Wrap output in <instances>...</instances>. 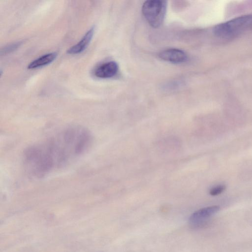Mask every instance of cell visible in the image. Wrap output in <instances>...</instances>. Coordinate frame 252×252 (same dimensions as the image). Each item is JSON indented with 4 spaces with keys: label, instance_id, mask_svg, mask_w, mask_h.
<instances>
[{
    "label": "cell",
    "instance_id": "1",
    "mask_svg": "<svg viewBox=\"0 0 252 252\" xmlns=\"http://www.w3.org/2000/svg\"><path fill=\"white\" fill-rule=\"evenodd\" d=\"M92 140V135L87 128L79 126L67 127L26 150L24 163L27 171L33 177H44L84 154Z\"/></svg>",
    "mask_w": 252,
    "mask_h": 252
},
{
    "label": "cell",
    "instance_id": "2",
    "mask_svg": "<svg viewBox=\"0 0 252 252\" xmlns=\"http://www.w3.org/2000/svg\"><path fill=\"white\" fill-rule=\"evenodd\" d=\"M252 27V14H248L216 26L214 33L220 38L229 39L237 37Z\"/></svg>",
    "mask_w": 252,
    "mask_h": 252
},
{
    "label": "cell",
    "instance_id": "3",
    "mask_svg": "<svg viewBox=\"0 0 252 252\" xmlns=\"http://www.w3.org/2000/svg\"><path fill=\"white\" fill-rule=\"evenodd\" d=\"M166 6L165 0H151L144 3L142 12L152 27L158 28L162 24L166 14Z\"/></svg>",
    "mask_w": 252,
    "mask_h": 252
},
{
    "label": "cell",
    "instance_id": "4",
    "mask_svg": "<svg viewBox=\"0 0 252 252\" xmlns=\"http://www.w3.org/2000/svg\"><path fill=\"white\" fill-rule=\"evenodd\" d=\"M219 206L214 205L200 209L192 213L189 222L193 227L198 226L219 211Z\"/></svg>",
    "mask_w": 252,
    "mask_h": 252
},
{
    "label": "cell",
    "instance_id": "5",
    "mask_svg": "<svg viewBox=\"0 0 252 252\" xmlns=\"http://www.w3.org/2000/svg\"><path fill=\"white\" fill-rule=\"evenodd\" d=\"M159 57L164 61L175 63L185 62L187 59L186 54L177 49H169L162 51L159 54Z\"/></svg>",
    "mask_w": 252,
    "mask_h": 252
},
{
    "label": "cell",
    "instance_id": "6",
    "mask_svg": "<svg viewBox=\"0 0 252 252\" xmlns=\"http://www.w3.org/2000/svg\"><path fill=\"white\" fill-rule=\"evenodd\" d=\"M118 70L117 63L113 61L105 63L98 66L94 74L100 78H108L114 76Z\"/></svg>",
    "mask_w": 252,
    "mask_h": 252
},
{
    "label": "cell",
    "instance_id": "7",
    "mask_svg": "<svg viewBox=\"0 0 252 252\" xmlns=\"http://www.w3.org/2000/svg\"><path fill=\"white\" fill-rule=\"evenodd\" d=\"M94 32V27H92L85 33L81 40L70 47L67 53L69 54H77L83 52L91 41Z\"/></svg>",
    "mask_w": 252,
    "mask_h": 252
},
{
    "label": "cell",
    "instance_id": "8",
    "mask_svg": "<svg viewBox=\"0 0 252 252\" xmlns=\"http://www.w3.org/2000/svg\"><path fill=\"white\" fill-rule=\"evenodd\" d=\"M57 53L52 52L44 55L32 62L28 66V69H34L46 65L53 62L57 58Z\"/></svg>",
    "mask_w": 252,
    "mask_h": 252
},
{
    "label": "cell",
    "instance_id": "9",
    "mask_svg": "<svg viewBox=\"0 0 252 252\" xmlns=\"http://www.w3.org/2000/svg\"><path fill=\"white\" fill-rule=\"evenodd\" d=\"M226 187L224 185H219L211 189L209 193L212 196H216L221 193L225 189Z\"/></svg>",
    "mask_w": 252,
    "mask_h": 252
},
{
    "label": "cell",
    "instance_id": "10",
    "mask_svg": "<svg viewBox=\"0 0 252 252\" xmlns=\"http://www.w3.org/2000/svg\"><path fill=\"white\" fill-rule=\"evenodd\" d=\"M20 42H17L10 44L7 47H5L3 50H1V54H6L14 50L15 49L20 45Z\"/></svg>",
    "mask_w": 252,
    "mask_h": 252
}]
</instances>
